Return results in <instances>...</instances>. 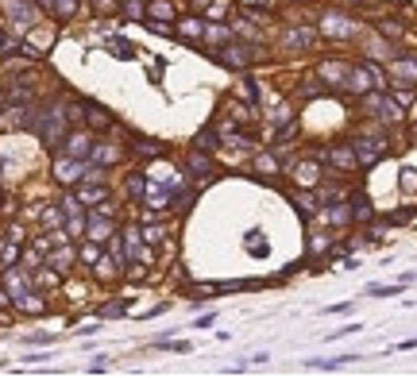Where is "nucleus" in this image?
Returning <instances> with one entry per match:
<instances>
[{"label": "nucleus", "mask_w": 417, "mask_h": 378, "mask_svg": "<svg viewBox=\"0 0 417 378\" xmlns=\"http://www.w3.org/2000/svg\"><path fill=\"white\" fill-rule=\"evenodd\" d=\"M348 89H352V93L387 89V78H383V70H378L375 62H367V66H352V70H348Z\"/></svg>", "instance_id": "nucleus-1"}, {"label": "nucleus", "mask_w": 417, "mask_h": 378, "mask_svg": "<svg viewBox=\"0 0 417 378\" xmlns=\"http://www.w3.org/2000/svg\"><path fill=\"white\" fill-rule=\"evenodd\" d=\"M321 35H329V39H352L356 35V20L344 16V12H325L321 16Z\"/></svg>", "instance_id": "nucleus-2"}, {"label": "nucleus", "mask_w": 417, "mask_h": 378, "mask_svg": "<svg viewBox=\"0 0 417 378\" xmlns=\"http://www.w3.org/2000/svg\"><path fill=\"white\" fill-rule=\"evenodd\" d=\"M4 12H8V20L16 23L20 31H28V28H35V4L31 0H4Z\"/></svg>", "instance_id": "nucleus-3"}, {"label": "nucleus", "mask_w": 417, "mask_h": 378, "mask_svg": "<svg viewBox=\"0 0 417 378\" xmlns=\"http://www.w3.org/2000/svg\"><path fill=\"white\" fill-rule=\"evenodd\" d=\"M216 62H224V66H232V70H247L255 62V50L240 47V43H228L224 50H216Z\"/></svg>", "instance_id": "nucleus-4"}, {"label": "nucleus", "mask_w": 417, "mask_h": 378, "mask_svg": "<svg viewBox=\"0 0 417 378\" xmlns=\"http://www.w3.org/2000/svg\"><path fill=\"white\" fill-rule=\"evenodd\" d=\"M85 228H89V240H116V224L108 220V209H97L93 216H85Z\"/></svg>", "instance_id": "nucleus-5"}, {"label": "nucleus", "mask_w": 417, "mask_h": 378, "mask_svg": "<svg viewBox=\"0 0 417 378\" xmlns=\"http://www.w3.org/2000/svg\"><path fill=\"white\" fill-rule=\"evenodd\" d=\"M39 136H43V143H62L66 139V116L62 112H47L39 124Z\"/></svg>", "instance_id": "nucleus-6"}, {"label": "nucleus", "mask_w": 417, "mask_h": 378, "mask_svg": "<svg viewBox=\"0 0 417 378\" xmlns=\"http://www.w3.org/2000/svg\"><path fill=\"white\" fill-rule=\"evenodd\" d=\"M81 174H85V158H59L54 162V178H59L62 185H74V182H81Z\"/></svg>", "instance_id": "nucleus-7"}, {"label": "nucleus", "mask_w": 417, "mask_h": 378, "mask_svg": "<svg viewBox=\"0 0 417 378\" xmlns=\"http://www.w3.org/2000/svg\"><path fill=\"white\" fill-rule=\"evenodd\" d=\"M352 147H356L359 166H375L378 158L387 155V143H383V139H359V143H352Z\"/></svg>", "instance_id": "nucleus-8"}, {"label": "nucleus", "mask_w": 417, "mask_h": 378, "mask_svg": "<svg viewBox=\"0 0 417 378\" xmlns=\"http://www.w3.org/2000/svg\"><path fill=\"white\" fill-rule=\"evenodd\" d=\"M62 151H66L70 158H89L93 155V139H89L85 132H70V136L62 139Z\"/></svg>", "instance_id": "nucleus-9"}, {"label": "nucleus", "mask_w": 417, "mask_h": 378, "mask_svg": "<svg viewBox=\"0 0 417 378\" xmlns=\"http://www.w3.org/2000/svg\"><path fill=\"white\" fill-rule=\"evenodd\" d=\"M294 182H298L301 189H313V185L321 182V162H309V158L298 162V166H294Z\"/></svg>", "instance_id": "nucleus-10"}, {"label": "nucleus", "mask_w": 417, "mask_h": 378, "mask_svg": "<svg viewBox=\"0 0 417 378\" xmlns=\"http://www.w3.org/2000/svg\"><path fill=\"white\" fill-rule=\"evenodd\" d=\"M317 74H321V81H329V85H348V66H344V62H321Z\"/></svg>", "instance_id": "nucleus-11"}, {"label": "nucleus", "mask_w": 417, "mask_h": 378, "mask_svg": "<svg viewBox=\"0 0 417 378\" xmlns=\"http://www.w3.org/2000/svg\"><path fill=\"white\" fill-rule=\"evenodd\" d=\"M329 162H332V166H340V170H356V166H359L356 147H348V143L332 147V151H329Z\"/></svg>", "instance_id": "nucleus-12"}, {"label": "nucleus", "mask_w": 417, "mask_h": 378, "mask_svg": "<svg viewBox=\"0 0 417 378\" xmlns=\"http://www.w3.org/2000/svg\"><path fill=\"white\" fill-rule=\"evenodd\" d=\"M286 47L290 50H301V47H313V28H290L286 31Z\"/></svg>", "instance_id": "nucleus-13"}, {"label": "nucleus", "mask_w": 417, "mask_h": 378, "mask_svg": "<svg viewBox=\"0 0 417 378\" xmlns=\"http://www.w3.org/2000/svg\"><path fill=\"white\" fill-rule=\"evenodd\" d=\"M78 201L81 204H105L108 201V189H105V185H97V182L89 185V189L81 185V189H78Z\"/></svg>", "instance_id": "nucleus-14"}, {"label": "nucleus", "mask_w": 417, "mask_h": 378, "mask_svg": "<svg viewBox=\"0 0 417 378\" xmlns=\"http://www.w3.org/2000/svg\"><path fill=\"white\" fill-rule=\"evenodd\" d=\"M325 220H329L332 228H344V224H352V209H348V204H329Z\"/></svg>", "instance_id": "nucleus-15"}, {"label": "nucleus", "mask_w": 417, "mask_h": 378, "mask_svg": "<svg viewBox=\"0 0 417 378\" xmlns=\"http://www.w3.org/2000/svg\"><path fill=\"white\" fill-rule=\"evenodd\" d=\"M89 158L105 166V162H112V158H120V147H112V143H93V155H89Z\"/></svg>", "instance_id": "nucleus-16"}, {"label": "nucleus", "mask_w": 417, "mask_h": 378, "mask_svg": "<svg viewBox=\"0 0 417 378\" xmlns=\"http://www.w3.org/2000/svg\"><path fill=\"white\" fill-rule=\"evenodd\" d=\"M390 70H394V78H402V81H417V62L414 59H398Z\"/></svg>", "instance_id": "nucleus-17"}, {"label": "nucleus", "mask_w": 417, "mask_h": 378, "mask_svg": "<svg viewBox=\"0 0 417 378\" xmlns=\"http://www.w3.org/2000/svg\"><path fill=\"white\" fill-rule=\"evenodd\" d=\"M16 305H20L23 313H31V317H39V313L47 309V305H43V297H39V293H23V297H16Z\"/></svg>", "instance_id": "nucleus-18"}, {"label": "nucleus", "mask_w": 417, "mask_h": 378, "mask_svg": "<svg viewBox=\"0 0 417 378\" xmlns=\"http://www.w3.org/2000/svg\"><path fill=\"white\" fill-rule=\"evenodd\" d=\"M178 35H182V39H201V35H205V23L190 16V20H182V23H178Z\"/></svg>", "instance_id": "nucleus-19"}, {"label": "nucleus", "mask_w": 417, "mask_h": 378, "mask_svg": "<svg viewBox=\"0 0 417 378\" xmlns=\"http://www.w3.org/2000/svg\"><path fill=\"white\" fill-rule=\"evenodd\" d=\"M344 363H352V355H344V359H309L305 367L309 370H340Z\"/></svg>", "instance_id": "nucleus-20"}, {"label": "nucleus", "mask_w": 417, "mask_h": 378, "mask_svg": "<svg viewBox=\"0 0 417 378\" xmlns=\"http://www.w3.org/2000/svg\"><path fill=\"white\" fill-rule=\"evenodd\" d=\"M50 12H54L59 20H70V16L78 12V0H50Z\"/></svg>", "instance_id": "nucleus-21"}, {"label": "nucleus", "mask_w": 417, "mask_h": 378, "mask_svg": "<svg viewBox=\"0 0 417 378\" xmlns=\"http://www.w3.org/2000/svg\"><path fill=\"white\" fill-rule=\"evenodd\" d=\"M352 220H371V201L367 197H352Z\"/></svg>", "instance_id": "nucleus-22"}, {"label": "nucleus", "mask_w": 417, "mask_h": 378, "mask_svg": "<svg viewBox=\"0 0 417 378\" xmlns=\"http://www.w3.org/2000/svg\"><path fill=\"white\" fill-rule=\"evenodd\" d=\"M294 204H298L301 216H313V213H317V197H309V193H294Z\"/></svg>", "instance_id": "nucleus-23"}, {"label": "nucleus", "mask_w": 417, "mask_h": 378, "mask_svg": "<svg viewBox=\"0 0 417 378\" xmlns=\"http://www.w3.org/2000/svg\"><path fill=\"white\" fill-rule=\"evenodd\" d=\"M128 193L136 197V201H143V197H147V178L143 174H132V178H128Z\"/></svg>", "instance_id": "nucleus-24"}, {"label": "nucleus", "mask_w": 417, "mask_h": 378, "mask_svg": "<svg viewBox=\"0 0 417 378\" xmlns=\"http://www.w3.org/2000/svg\"><path fill=\"white\" fill-rule=\"evenodd\" d=\"M205 39H213V43H232V31H228V28H216V23H205Z\"/></svg>", "instance_id": "nucleus-25"}, {"label": "nucleus", "mask_w": 417, "mask_h": 378, "mask_svg": "<svg viewBox=\"0 0 417 378\" xmlns=\"http://www.w3.org/2000/svg\"><path fill=\"white\" fill-rule=\"evenodd\" d=\"M8 290L16 293V297H23V293H28V278H23L20 271H8Z\"/></svg>", "instance_id": "nucleus-26"}, {"label": "nucleus", "mask_w": 417, "mask_h": 378, "mask_svg": "<svg viewBox=\"0 0 417 378\" xmlns=\"http://www.w3.org/2000/svg\"><path fill=\"white\" fill-rule=\"evenodd\" d=\"M255 170H259V174H278V158H274V155H259V158H255Z\"/></svg>", "instance_id": "nucleus-27"}, {"label": "nucleus", "mask_w": 417, "mask_h": 378, "mask_svg": "<svg viewBox=\"0 0 417 378\" xmlns=\"http://www.w3.org/2000/svg\"><path fill=\"white\" fill-rule=\"evenodd\" d=\"M263 235L259 232H247V251L255 255V259H263V255H267V243H259Z\"/></svg>", "instance_id": "nucleus-28"}, {"label": "nucleus", "mask_w": 417, "mask_h": 378, "mask_svg": "<svg viewBox=\"0 0 417 378\" xmlns=\"http://www.w3.org/2000/svg\"><path fill=\"white\" fill-rule=\"evenodd\" d=\"M89 120H93V127H108V112L101 105H89Z\"/></svg>", "instance_id": "nucleus-29"}, {"label": "nucleus", "mask_w": 417, "mask_h": 378, "mask_svg": "<svg viewBox=\"0 0 417 378\" xmlns=\"http://www.w3.org/2000/svg\"><path fill=\"white\" fill-rule=\"evenodd\" d=\"M136 151H139V155H147V158L163 155V147H159V143H147V139H136Z\"/></svg>", "instance_id": "nucleus-30"}, {"label": "nucleus", "mask_w": 417, "mask_h": 378, "mask_svg": "<svg viewBox=\"0 0 417 378\" xmlns=\"http://www.w3.org/2000/svg\"><path fill=\"white\" fill-rule=\"evenodd\" d=\"M190 166H194V174H213V166L205 155H190Z\"/></svg>", "instance_id": "nucleus-31"}, {"label": "nucleus", "mask_w": 417, "mask_h": 378, "mask_svg": "<svg viewBox=\"0 0 417 378\" xmlns=\"http://www.w3.org/2000/svg\"><path fill=\"white\" fill-rule=\"evenodd\" d=\"M70 259H74V251H70V247H62V251L54 255V259H50V266H54V271H66Z\"/></svg>", "instance_id": "nucleus-32"}, {"label": "nucleus", "mask_w": 417, "mask_h": 378, "mask_svg": "<svg viewBox=\"0 0 417 378\" xmlns=\"http://www.w3.org/2000/svg\"><path fill=\"white\" fill-rule=\"evenodd\" d=\"M151 16H159V20H170V16H174V8H170L166 0H155V4H151Z\"/></svg>", "instance_id": "nucleus-33"}, {"label": "nucleus", "mask_w": 417, "mask_h": 378, "mask_svg": "<svg viewBox=\"0 0 417 378\" xmlns=\"http://www.w3.org/2000/svg\"><path fill=\"white\" fill-rule=\"evenodd\" d=\"M97 259H101V247H97V240H93V243L81 247V262H97Z\"/></svg>", "instance_id": "nucleus-34"}, {"label": "nucleus", "mask_w": 417, "mask_h": 378, "mask_svg": "<svg viewBox=\"0 0 417 378\" xmlns=\"http://www.w3.org/2000/svg\"><path fill=\"white\" fill-rule=\"evenodd\" d=\"M402 189H406V193H417V170H402Z\"/></svg>", "instance_id": "nucleus-35"}, {"label": "nucleus", "mask_w": 417, "mask_h": 378, "mask_svg": "<svg viewBox=\"0 0 417 378\" xmlns=\"http://www.w3.org/2000/svg\"><path fill=\"white\" fill-rule=\"evenodd\" d=\"M240 93H243V101H252V105H255V97H259L255 81H240Z\"/></svg>", "instance_id": "nucleus-36"}, {"label": "nucleus", "mask_w": 417, "mask_h": 378, "mask_svg": "<svg viewBox=\"0 0 417 378\" xmlns=\"http://www.w3.org/2000/svg\"><path fill=\"white\" fill-rule=\"evenodd\" d=\"M398 290H402V286H371V297H390V293H398Z\"/></svg>", "instance_id": "nucleus-37"}, {"label": "nucleus", "mask_w": 417, "mask_h": 378, "mask_svg": "<svg viewBox=\"0 0 417 378\" xmlns=\"http://www.w3.org/2000/svg\"><path fill=\"white\" fill-rule=\"evenodd\" d=\"M378 31H383V35H390V39H398V35H402V28H398L394 20H383V23H378Z\"/></svg>", "instance_id": "nucleus-38"}, {"label": "nucleus", "mask_w": 417, "mask_h": 378, "mask_svg": "<svg viewBox=\"0 0 417 378\" xmlns=\"http://www.w3.org/2000/svg\"><path fill=\"white\" fill-rule=\"evenodd\" d=\"M108 47L116 50L120 59H132V47H128V43H124V39H108Z\"/></svg>", "instance_id": "nucleus-39"}, {"label": "nucleus", "mask_w": 417, "mask_h": 378, "mask_svg": "<svg viewBox=\"0 0 417 378\" xmlns=\"http://www.w3.org/2000/svg\"><path fill=\"white\" fill-rule=\"evenodd\" d=\"M143 240H147V243L163 240V224H151V228H143Z\"/></svg>", "instance_id": "nucleus-40"}, {"label": "nucleus", "mask_w": 417, "mask_h": 378, "mask_svg": "<svg viewBox=\"0 0 417 378\" xmlns=\"http://www.w3.org/2000/svg\"><path fill=\"white\" fill-rule=\"evenodd\" d=\"M85 232V220H81V213H74L70 216V235H81Z\"/></svg>", "instance_id": "nucleus-41"}, {"label": "nucleus", "mask_w": 417, "mask_h": 378, "mask_svg": "<svg viewBox=\"0 0 417 378\" xmlns=\"http://www.w3.org/2000/svg\"><path fill=\"white\" fill-rule=\"evenodd\" d=\"M93 4H97V12H105V16L108 12H116V0H93Z\"/></svg>", "instance_id": "nucleus-42"}, {"label": "nucleus", "mask_w": 417, "mask_h": 378, "mask_svg": "<svg viewBox=\"0 0 417 378\" xmlns=\"http://www.w3.org/2000/svg\"><path fill=\"white\" fill-rule=\"evenodd\" d=\"M59 220H62V213H43V224H47V228H59Z\"/></svg>", "instance_id": "nucleus-43"}, {"label": "nucleus", "mask_w": 417, "mask_h": 378, "mask_svg": "<svg viewBox=\"0 0 417 378\" xmlns=\"http://www.w3.org/2000/svg\"><path fill=\"white\" fill-rule=\"evenodd\" d=\"M394 101H398V105H409V101H414V93H409V89H398Z\"/></svg>", "instance_id": "nucleus-44"}, {"label": "nucleus", "mask_w": 417, "mask_h": 378, "mask_svg": "<svg viewBox=\"0 0 417 378\" xmlns=\"http://www.w3.org/2000/svg\"><path fill=\"white\" fill-rule=\"evenodd\" d=\"M309 251H313V255H321V251H325V235H313V243H309Z\"/></svg>", "instance_id": "nucleus-45"}, {"label": "nucleus", "mask_w": 417, "mask_h": 378, "mask_svg": "<svg viewBox=\"0 0 417 378\" xmlns=\"http://www.w3.org/2000/svg\"><path fill=\"white\" fill-rule=\"evenodd\" d=\"M16 255H20V247H16V243H12L8 251H4V266H12V262H16Z\"/></svg>", "instance_id": "nucleus-46"}, {"label": "nucleus", "mask_w": 417, "mask_h": 378, "mask_svg": "<svg viewBox=\"0 0 417 378\" xmlns=\"http://www.w3.org/2000/svg\"><path fill=\"white\" fill-rule=\"evenodd\" d=\"M398 348H402V351H409V348H417V336H414V339H406V344H398Z\"/></svg>", "instance_id": "nucleus-47"}, {"label": "nucleus", "mask_w": 417, "mask_h": 378, "mask_svg": "<svg viewBox=\"0 0 417 378\" xmlns=\"http://www.w3.org/2000/svg\"><path fill=\"white\" fill-rule=\"evenodd\" d=\"M0 305H8V293H4V290H0Z\"/></svg>", "instance_id": "nucleus-48"}, {"label": "nucleus", "mask_w": 417, "mask_h": 378, "mask_svg": "<svg viewBox=\"0 0 417 378\" xmlns=\"http://www.w3.org/2000/svg\"><path fill=\"white\" fill-rule=\"evenodd\" d=\"M0 50H4V31H0Z\"/></svg>", "instance_id": "nucleus-49"}, {"label": "nucleus", "mask_w": 417, "mask_h": 378, "mask_svg": "<svg viewBox=\"0 0 417 378\" xmlns=\"http://www.w3.org/2000/svg\"><path fill=\"white\" fill-rule=\"evenodd\" d=\"M394 4H402V0H394Z\"/></svg>", "instance_id": "nucleus-50"}]
</instances>
